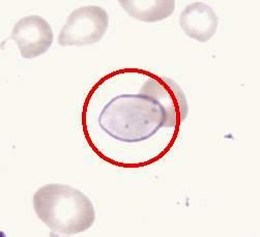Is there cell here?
I'll use <instances>...</instances> for the list:
<instances>
[{
  "label": "cell",
  "instance_id": "6",
  "mask_svg": "<svg viewBox=\"0 0 260 237\" xmlns=\"http://www.w3.org/2000/svg\"><path fill=\"white\" fill-rule=\"evenodd\" d=\"M118 4L128 16L146 23L163 21L175 10L174 0H119Z\"/></svg>",
  "mask_w": 260,
  "mask_h": 237
},
{
  "label": "cell",
  "instance_id": "3",
  "mask_svg": "<svg viewBox=\"0 0 260 237\" xmlns=\"http://www.w3.org/2000/svg\"><path fill=\"white\" fill-rule=\"evenodd\" d=\"M109 27V15L99 6H86L74 10L58 35L61 47H83L99 43Z\"/></svg>",
  "mask_w": 260,
  "mask_h": 237
},
{
  "label": "cell",
  "instance_id": "2",
  "mask_svg": "<svg viewBox=\"0 0 260 237\" xmlns=\"http://www.w3.org/2000/svg\"><path fill=\"white\" fill-rule=\"evenodd\" d=\"M32 205L38 218L55 233L79 234L90 229L95 222L90 199L68 184L43 186L35 193Z\"/></svg>",
  "mask_w": 260,
  "mask_h": 237
},
{
  "label": "cell",
  "instance_id": "1",
  "mask_svg": "<svg viewBox=\"0 0 260 237\" xmlns=\"http://www.w3.org/2000/svg\"><path fill=\"white\" fill-rule=\"evenodd\" d=\"M184 91L172 79L145 72L137 93H121L104 105L98 125L123 144H140L163 128L178 129L188 116Z\"/></svg>",
  "mask_w": 260,
  "mask_h": 237
},
{
  "label": "cell",
  "instance_id": "4",
  "mask_svg": "<svg viewBox=\"0 0 260 237\" xmlns=\"http://www.w3.org/2000/svg\"><path fill=\"white\" fill-rule=\"evenodd\" d=\"M9 40L17 44L23 58L32 59L47 53L53 45L54 33L45 18L30 15L20 19L14 25Z\"/></svg>",
  "mask_w": 260,
  "mask_h": 237
},
{
  "label": "cell",
  "instance_id": "5",
  "mask_svg": "<svg viewBox=\"0 0 260 237\" xmlns=\"http://www.w3.org/2000/svg\"><path fill=\"white\" fill-rule=\"evenodd\" d=\"M178 23L188 38L199 43H206L216 35L219 18L213 8L204 3L195 2L180 13Z\"/></svg>",
  "mask_w": 260,
  "mask_h": 237
}]
</instances>
